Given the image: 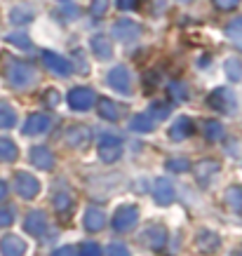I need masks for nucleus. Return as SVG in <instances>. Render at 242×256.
<instances>
[{
    "label": "nucleus",
    "instance_id": "nucleus-1",
    "mask_svg": "<svg viewBox=\"0 0 242 256\" xmlns=\"http://www.w3.org/2000/svg\"><path fill=\"white\" fill-rule=\"evenodd\" d=\"M5 78L14 90H28L38 82V70L28 62H19V59H10L5 64Z\"/></svg>",
    "mask_w": 242,
    "mask_h": 256
},
{
    "label": "nucleus",
    "instance_id": "nucleus-2",
    "mask_svg": "<svg viewBox=\"0 0 242 256\" xmlns=\"http://www.w3.org/2000/svg\"><path fill=\"white\" fill-rule=\"evenodd\" d=\"M12 188L14 193L24 200H33L36 195L40 193V181L33 176L31 172H16L14 178H12Z\"/></svg>",
    "mask_w": 242,
    "mask_h": 256
},
{
    "label": "nucleus",
    "instance_id": "nucleus-3",
    "mask_svg": "<svg viewBox=\"0 0 242 256\" xmlns=\"http://www.w3.org/2000/svg\"><path fill=\"white\" fill-rule=\"evenodd\" d=\"M90 139H92V130L87 124H68L64 132V144L76 150L90 146Z\"/></svg>",
    "mask_w": 242,
    "mask_h": 256
},
{
    "label": "nucleus",
    "instance_id": "nucleus-4",
    "mask_svg": "<svg viewBox=\"0 0 242 256\" xmlns=\"http://www.w3.org/2000/svg\"><path fill=\"white\" fill-rule=\"evenodd\" d=\"M214 110H219V113H233L238 108V101H235L233 92L228 90V87H216L214 92L210 94V99H207Z\"/></svg>",
    "mask_w": 242,
    "mask_h": 256
},
{
    "label": "nucleus",
    "instance_id": "nucleus-5",
    "mask_svg": "<svg viewBox=\"0 0 242 256\" xmlns=\"http://www.w3.org/2000/svg\"><path fill=\"white\" fill-rule=\"evenodd\" d=\"M136 221H139V210H136L134 204H122V207L113 214V228H116L118 233L132 230L134 226H136Z\"/></svg>",
    "mask_w": 242,
    "mask_h": 256
},
{
    "label": "nucleus",
    "instance_id": "nucleus-6",
    "mask_svg": "<svg viewBox=\"0 0 242 256\" xmlns=\"http://www.w3.org/2000/svg\"><path fill=\"white\" fill-rule=\"evenodd\" d=\"M66 99H68V106L73 110H90L96 104V94L90 87H73Z\"/></svg>",
    "mask_w": 242,
    "mask_h": 256
},
{
    "label": "nucleus",
    "instance_id": "nucleus-7",
    "mask_svg": "<svg viewBox=\"0 0 242 256\" xmlns=\"http://www.w3.org/2000/svg\"><path fill=\"white\" fill-rule=\"evenodd\" d=\"M122 156V141L113 134H102L99 139V158L104 162H116Z\"/></svg>",
    "mask_w": 242,
    "mask_h": 256
},
{
    "label": "nucleus",
    "instance_id": "nucleus-8",
    "mask_svg": "<svg viewBox=\"0 0 242 256\" xmlns=\"http://www.w3.org/2000/svg\"><path fill=\"white\" fill-rule=\"evenodd\" d=\"M141 33H144L141 26L136 22H132V19H120L113 26V38L120 40V42H136L141 38Z\"/></svg>",
    "mask_w": 242,
    "mask_h": 256
},
{
    "label": "nucleus",
    "instance_id": "nucleus-9",
    "mask_svg": "<svg viewBox=\"0 0 242 256\" xmlns=\"http://www.w3.org/2000/svg\"><path fill=\"white\" fill-rule=\"evenodd\" d=\"M50 127H52V118L47 113H31L26 118L22 132L26 136H42L45 132H50Z\"/></svg>",
    "mask_w": 242,
    "mask_h": 256
},
{
    "label": "nucleus",
    "instance_id": "nucleus-10",
    "mask_svg": "<svg viewBox=\"0 0 242 256\" xmlns=\"http://www.w3.org/2000/svg\"><path fill=\"white\" fill-rule=\"evenodd\" d=\"M106 80H108V85L113 87L116 92L132 94V76H130V70H127L125 66H113V68L108 70Z\"/></svg>",
    "mask_w": 242,
    "mask_h": 256
},
{
    "label": "nucleus",
    "instance_id": "nucleus-11",
    "mask_svg": "<svg viewBox=\"0 0 242 256\" xmlns=\"http://www.w3.org/2000/svg\"><path fill=\"white\" fill-rule=\"evenodd\" d=\"M164 242H167V230H164L162 226L150 224L148 228H144V233H141V244H146L148 249H162Z\"/></svg>",
    "mask_w": 242,
    "mask_h": 256
},
{
    "label": "nucleus",
    "instance_id": "nucleus-12",
    "mask_svg": "<svg viewBox=\"0 0 242 256\" xmlns=\"http://www.w3.org/2000/svg\"><path fill=\"white\" fill-rule=\"evenodd\" d=\"M42 62H45L47 68L52 70V73H56V76H68L70 70H73V66H70V62L66 56L56 54V52H50V50L42 52Z\"/></svg>",
    "mask_w": 242,
    "mask_h": 256
},
{
    "label": "nucleus",
    "instance_id": "nucleus-13",
    "mask_svg": "<svg viewBox=\"0 0 242 256\" xmlns=\"http://www.w3.org/2000/svg\"><path fill=\"white\" fill-rule=\"evenodd\" d=\"M219 172H221V162L214 160V158H204V160H200V162L196 164V176L202 186H207Z\"/></svg>",
    "mask_w": 242,
    "mask_h": 256
},
{
    "label": "nucleus",
    "instance_id": "nucleus-14",
    "mask_svg": "<svg viewBox=\"0 0 242 256\" xmlns=\"http://www.w3.org/2000/svg\"><path fill=\"white\" fill-rule=\"evenodd\" d=\"M153 198H156L158 204H172L174 198H176L172 181L170 178H158L156 186H153Z\"/></svg>",
    "mask_w": 242,
    "mask_h": 256
},
{
    "label": "nucleus",
    "instance_id": "nucleus-15",
    "mask_svg": "<svg viewBox=\"0 0 242 256\" xmlns=\"http://www.w3.org/2000/svg\"><path fill=\"white\" fill-rule=\"evenodd\" d=\"M24 228H26V233H31L33 238H40V235L47 230V214L45 212H31L28 216H26V221H24Z\"/></svg>",
    "mask_w": 242,
    "mask_h": 256
},
{
    "label": "nucleus",
    "instance_id": "nucleus-16",
    "mask_svg": "<svg viewBox=\"0 0 242 256\" xmlns=\"http://www.w3.org/2000/svg\"><path fill=\"white\" fill-rule=\"evenodd\" d=\"M196 132V127H193V120L188 116H181V118H176L174 120V124L170 127V139L172 141H181V139H188L190 134Z\"/></svg>",
    "mask_w": 242,
    "mask_h": 256
},
{
    "label": "nucleus",
    "instance_id": "nucleus-17",
    "mask_svg": "<svg viewBox=\"0 0 242 256\" xmlns=\"http://www.w3.org/2000/svg\"><path fill=\"white\" fill-rule=\"evenodd\" d=\"M0 254L2 256H24L26 254V242L19 235H5L0 240Z\"/></svg>",
    "mask_w": 242,
    "mask_h": 256
},
{
    "label": "nucleus",
    "instance_id": "nucleus-18",
    "mask_svg": "<svg viewBox=\"0 0 242 256\" xmlns=\"http://www.w3.org/2000/svg\"><path fill=\"white\" fill-rule=\"evenodd\" d=\"M31 164H36L38 170H52L56 164V160H54V156H52V150L50 148H45V146H36V148H31Z\"/></svg>",
    "mask_w": 242,
    "mask_h": 256
},
{
    "label": "nucleus",
    "instance_id": "nucleus-19",
    "mask_svg": "<svg viewBox=\"0 0 242 256\" xmlns=\"http://www.w3.org/2000/svg\"><path fill=\"white\" fill-rule=\"evenodd\" d=\"M90 47H92L94 56H96V59H102V62H106V59L113 56V42H110L106 36H92Z\"/></svg>",
    "mask_w": 242,
    "mask_h": 256
},
{
    "label": "nucleus",
    "instance_id": "nucleus-20",
    "mask_svg": "<svg viewBox=\"0 0 242 256\" xmlns=\"http://www.w3.org/2000/svg\"><path fill=\"white\" fill-rule=\"evenodd\" d=\"M99 116H102L104 120H108V122H118L120 116H122V106L116 104L113 99L102 96V99H99Z\"/></svg>",
    "mask_w": 242,
    "mask_h": 256
},
{
    "label": "nucleus",
    "instance_id": "nucleus-21",
    "mask_svg": "<svg viewBox=\"0 0 242 256\" xmlns=\"http://www.w3.org/2000/svg\"><path fill=\"white\" fill-rule=\"evenodd\" d=\"M85 228L87 230H92V233H99L104 226H106V214H104L99 207H87L85 212Z\"/></svg>",
    "mask_w": 242,
    "mask_h": 256
},
{
    "label": "nucleus",
    "instance_id": "nucleus-22",
    "mask_svg": "<svg viewBox=\"0 0 242 256\" xmlns=\"http://www.w3.org/2000/svg\"><path fill=\"white\" fill-rule=\"evenodd\" d=\"M73 207H76V200H73V195L68 193V190H59V193L54 195V210L59 216H70L73 214Z\"/></svg>",
    "mask_w": 242,
    "mask_h": 256
},
{
    "label": "nucleus",
    "instance_id": "nucleus-23",
    "mask_svg": "<svg viewBox=\"0 0 242 256\" xmlns=\"http://www.w3.org/2000/svg\"><path fill=\"white\" fill-rule=\"evenodd\" d=\"M196 244H198V249H200V252H207V254H212V252H214V249L221 244V240H219V235H214L212 230H200Z\"/></svg>",
    "mask_w": 242,
    "mask_h": 256
},
{
    "label": "nucleus",
    "instance_id": "nucleus-24",
    "mask_svg": "<svg viewBox=\"0 0 242 256\" xmlns=\"http://www.w3.org/2000/svg\"><path fill=\"white\" fill-rule=\"evenodd\" d=\"M16 124V110L12 108V104L0 101V130H12Z\"/></svg>",
    "mask_w": 242,
    "mask_h": 256
},
{
    "label": "nucleus",
    "instance_id": "nucleus-25",
    "mask_svg": "<svg viewBox=\"0 0 242 256\" xmlns=\"http://www.w3.org/2000/svg\"><path fill=\"white\" fill-rule=\"evenodd\" d=\"M19 158V148L12 139H5L0 136V162H14Z\"/></svg>",
    "mask_w": 242,
    "mask_h": 256
},
{
    "label": "nucleus",
    "instance_id": "nucleus-26",
    "mask_svg": "<svg viewBox=\"0 0 242 256\" xmlns=\"http://www.w3.org/2000/svg\"><path fill=\"white\" fill-rule=\"evenodd\" d=\"M10 22L16 24V26H22V24L33 22V10H31V8H26V5H16V8L10 10Z\"/></svg>",
    "mask_w": 242,
    "mask_h": 256
},
{
    "label": "nucleus",
    "instance_id": "nucleus-27",
    "mask_svg": "<svg viewBox=\"0 0 242 256\" xmlns=\"http://www.w3.org/2000/svg\"><path fill=\"white\" fill-rule=\"evenodd\" d=\"M156 124L158 122L148 116V113H139V116L132 118V130H136V132H153Z\"/></svg>",
    "mask_w": 242,
    "mask_h": 256
},
{
    "label": "nucleus",
    "instance_id": "nucleus-28",
    "mask_svg": "<svg viewBox=\"0 0 242 256\" xmlns=\"http://www.w3.org/2000/svg\"><path fill=\"white\" fill-rule=\"evenodd\" d=\"M204 130V139L207 141H221L224 139V124L219 122V120H207V122L202 124Z\"/></svg>",
    "mask_w": 242,
    "mask_h": 256
},
{
    "label": "nucleus",
    "instance_id": "nucleus-29",
    "mask_svg": "<svg viewBox=\"0 0 242 256\" xmlns=\"http://www.w3.org/2000/svg\"><path fill=\"white\" fill-rule=\"evenodd\" d=\"M226 204L233 212L242 214V186H230L226 190Z\"/></svg>",
    "mask_w": 242,
    "mask_h": 256
},
{
    "label": "nucleus",
    "instance_id": "nucleus-30",
    "mask_svg": "<svg viewBox=\"0 0 242 256\" xmlns=\"http://www.w3.org/2000/svg\"><path fill=\"white\" fill-rule=\"evenodd\" d=\"M224 70H226V76L233 80V82L242 80V62H240V59H235V56L226 59V64H224Z\"/></svg>",
    "mask_w": 242,
    "mask_h": 256
},
{
    "label": "nucleus",
    "instance_id": "nucleus-31",
    "mask_svg": "<svg viewBox=\"0 0 242 256\" xmlns=\"http://www.w3.org/2000/svg\"><path fill=\"white\" fill-rule=\"evenodd\" d=\"M167 94H170L174 101H186L188 99V85L181 82V80H174V82H170V87H167Z\"/></svg>",
    "mask_w": 242,
    "mask_h": 256
},
{
    "label": "nucleus",
    "instance_id": "nucleus-32",
    "mask_svg": "<svg viewBox=\"0 0 242 256\" xmlns=\"http://www.w3.org/2000/svg\"><path fill=\"white\" fill-rule=\"evenodd\" d=\"M170 110H172V106H170V104H162V101H156V104H150V108L146 110V113H148L150 118H153V120H164V118L170 116Z\"/></svg>",
    "mask_w": 242,
    "mask_h": 256
},
{
    "label": "nucleus",
    "instance_id": "nucleus-33",
    "mask_svg": "<svg viewBox=\"0 0 242 256\" xmlns=\"http://www.w3.org/2000/svg\"><path fill=\"white\" fill-rule=\"evenodd\" d=\"M190 170V162L186 158H172L167 160V172H174V174H184V172Z\"/></svg>",
    "mask_w": 242,
    "mask_h": 256
},
{
    "label": "nucleus",
    "instance_id": "nucleus-34",
    "mask_svg": "<svg viewBox=\"0 0 242 256\" xmlns=\"http://www.w3.org/2000/svg\"><path fill=\"white\" fill-rule=\"evenodd\" d=\"M5 40H8L10 45L22 47V50H28V47H31V40H28V36H26V33H10Z\"/></svg>",
    "mask_w": 242,
    "mask_h": 256
},
{
    "label": "nucleus",
    "instance_id": "nucleus-35",
    "mask_svg": "<svg viewBox=\"0 0 242 256\" xmlns=\"http://www.w3.org/2000/svg\"><path fill=\"white\" fill-rule=\"evenodd\" d=\"M108 2L110 0H92V5H90V14L92 16H106V12H108Z\"/></svg>",
    "mask_w": 242,
    "mask_h": 256
},
{
    "label": "nucleus",
    "instance_id": "nucleus-36",
    "mask_svg": "<svg viewBox=\"0 0 242 256\" xmlns=\"http://www.w3.org/2000/svg\"><path fill=\"white\" fill-rule=\"evenodd\" d=\"M14 221V207H0V228H8Z\"/></svg>",
    "mask_w": 242,
    "mask_h": 256
},
{
    "label": "nucleus",
    "instance_id": "nucleus-37",
    "mask_svg": "<svg viewBox=\"0 0 242 256\" xmlns=\"http://www.w3.org/2000/svg\"><path fill=\"white\" fill-rule=\"evenodd\" d=\"M226 31H228V36H230L235 42H242V16H240V19H235Z\"/></svg>",
    "mask_w": 242,
    "mask_h": 256
},
{
    "label": "nucleus",
    "instance_id": "nucleus-38",
    "mask_svg": "<svg viewBox=\"0 0 242 256\" xmlns=\"http://www.w3.org/2000/svg\"><path fill=\"white\" fill-rule=\"evenodd\" d=\"M59 8L64 10V16H68V19H76V16H78V8H76L73 0H59Z\"/></svg>",
    "mask_w": 242,
    "mask_h": 256
},
{
    "label": "nucleus",
    "instance_id": "nucleus-39",
    "mask_svg": "<svg viewBox=\"0 0 242 256\" xmlns=\"http://www.w3.org/2000/svg\"><path fill=\"white\" fill-rule=\"evenodd\" d=\"M106 256H132V254H130V249H127L125 244L113 242V244H108V249H106Z\"/></svg>",
    "mask_w": 242,
    "mask_h": 256
},
{
    "label": "nucleus",
    "instance_id": "nucleus-40",
    "mask_svg": "<svg viewBox=\"0 0 242 256\" xmlns=\"http://www.w3.org/2000/svg\"><path fill=\"white\" fill-rule=\"evenodd\" d=\"M212 2H214V8L221 10V12H230V10H235L240 5L242 0H212Z\"/></svg>",
    "mask_w": 242,
    "mask_h": 256
},
{
    "label": "nucleus",
    "instance_id": "nucleus-41",
    "mask_svg": "<svg viewBox=\"0 0 242 256\" xmlns=\"http://www.w3.org/2000/svg\"><path fill=\"white\" fill-rule=\"evenodd\" d=\"M42 101H45L47 106H52V108H54V106H59V92H56V90H47L45 94H42Z\"/></svg>",
    "mask_w": 242,
    "mask_h": 256
},
{
    "label": "nucleus",
    "instance_id": "nucleus-42",
    "mask_svg": "<svg viewBox=\"0 0 242 256\" xmlns=\"http://www.w3.org/2000/svg\"><path fill=\"white\" fill-rule=\"evenodd\" d=\"M80 256H102V249H99V244H94V242H87V244H82Z\"/></svg>",
    "mask_w": 242,
    "mask_h": 256
},
{
    "label": "nucleus",
    "instance_id": "nucleus-43",
    "mask_svg": "<svg viewBox=\"0 0 242 256\" xmlns=\"http://www.w3.org/2000/svg\"><path fill=\"white\" fill-rule=\"evenodd\" d=\"M73 59H76V64H78L80 73H90V64L82 62V50H76V52H73Z\"/></svg>",
    "mask_w": 242,
    "mask_h": 256
},
{
    "label": "nucleus",
    "instance_id": "nucleus-44",
    "mask_svg": "<svg viewBox=\"0 0 242 256\" xmlns=\"http://www.w3.org/2000/svg\"><path fill=\"white\" fill-rule=\"evenodd\" d=\"M54 256H80V252L76 247H70V244H66V247H59L54 252Z\"/></svg>",
    "mask_w": 242,
    "mask_h": 256
},
{
    "label": "nucleus",
    "instance_id": "nucleus-45",
    "mask_svg": "<svg viewBox=\"0 0 242 256\" xmlns=\"http://www.w3.org/2000/svg\"><path fill=\"white\" fill-rule=\"evenodd\" d=\"M136 2L139 0H116L118 10H136Z\"/></svg>",
    "mask_w": 242,
    "mask_h": 256
},
{
    "label": "nucleus",
    "instance_id": "nucleus-46",
    "mask_svg": "<svg viewBox=\"0 0 242 256\" xmlns=\"http://www.w3.org/2000/svg\"><path fill=\"white\" fill-rule=\"evenodd\" d=\"M8 184H5V181H2V178H0V200H5V198H8Z\"/></svg>",
    "mask_w": 242,
    "mask_h": 256
},
{
    "label": "nucleus",
    "instance_id": "nucleus-47",
    "mask_svg": "<svg viewBox=\"0 0 242 256\" xmlns=\"http://www.w3.org/2000/svg\"><path fill=\"white\" fill-rule=\"evenodd\" d=\"M235 256H240V254H235Z\"/></svg>",
    "mask_w": 242,
    "mask_h": 256
}]
</instances>
